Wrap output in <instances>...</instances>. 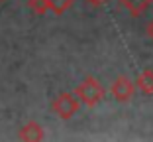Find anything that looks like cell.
Segmentation results:
<instances>
[{
  "instance_id": "6da1fadb",
  "label": "cell",
  "mask_w": 153,
  "mask_h": 142,
  "mask_svg": "<svg viewBox=\"0 0 153 142\" xmlns=\"http://www.w3.org/2000/svg\"><path fill=\"white\" fill-rule=\"evenodd\" d=\"M75 95L79 97V101L86 107H96L104 99V89L94 77H85L82 83H79L75 89Z\"/></svg>"
},
{
  "instance_id": "7a4b0ae2",
  "label": "cell",
  "mask_w": 153,
  "mask_h": 142,
  "mask_svg": "<svg viewBox=\"0 0 153 142\" xmlns=\"http://www.w3.org/2000/svg\"><path fill=\"white\" fill-rule=\"evenodd\" d=\"M79 109H81V101H79V97L73 95V93H61V95H57L53 99V103H51V110L63 120L73 119V116L79 113Z\"/></svg>"
},
{
  "instance_id": "3957f363",
  "label": "cell",
  "mask_w": 153,
  "mask_h": 142,
  "mask_svg": "<svg viewBox=\"0 0 153 142\" xmlns=\"http://www.w3.org/2000/svg\"><path fill=\"white\" fill-rule=\"evenodd\" d=\"M135 87H137V85H135V83L131 81L130 77H126V75H120V77H118L116 81L112 83L110 93H112V97L116 99V101L126 103V101H130L131 97H134Z\"/></svg>"
},
{
  "instance_id": "277c9868",
  "label": "cell",
  "mask_w": 153,
  "mask_h": 142,
  "mask_svg": "<svg viewBox=\"0 0 153 142\" xmlns=\"http://www.w3.org/2000/svg\"><path fill=\"white\" fill-rule=\"evenodd\" d=\"M18 138L20 140H27V142H36V140H43L45 132H43V128H41V124L27 122V124H24L22 128H20Z\"/></svg>"
},
{
  "instance_id": "5b68a950",
  "label": "cell",
  "mask_w": 153,
  "mask_h": 142,
  "mask_svg": "<svg viewBox=\"0 0 153 142\" xmlns=\"http://www.w3.org/2000/svg\"><path fill=\"white\" fill-rule=\"evenodd\" d=\"M151 2H153V0H120V4L124 6V8H126L131 16H135V18H137V16H141V14L149 8V4H151Z\"/></svg>"
},
{
  "instance_id": "8992f818",
  "label": "cell",
  "mask_w": 153,
  "mask_h": 142,
  "mask_svg": "<svg viewBox=\"0 0 153 142\" xmlns=\"http://www.w3.org/2000/svg\"><path fill=\"white\" fill-rule=\"evenodd\" d=\"M135 85H137V89H140L141 93L153 95V69L141 71V73L137 75V79H135Z\"/></svg>"
},
{
  "instance_id": "52a82bcc",
  "label": "cell",
  "mask_w": 153,
  "mask_h": 142,
  "mask_svg": "<svg viewBox=\"0 0 153 142\" xmlns=\"http://www.w3.org/2000/svg\"><path fill=\"white\" fill-rule=\"evenodd\" d=\"M73 2L75 0H49V10L53 14H57V16H61L73 6Z\"/></svg>"
},
{
  "instance_id": "ba28073f",
  "label": "cell",
  "mask_w": 153,
  "mask_h": 142,
  "mask_svg": "<svg viewBox=\"0 0 153 142\" xmlns=\"http://www.w3.org/2000/svg\"><path fill=\"white\" fill-rule=\"evenodd\" d=\"M27 6L37 16H43L49 12V0H27Z\"/></svg>"
},
{
  "instance_id": "9c48e42d",
  "label": "cell",
  "mask_w": 153,
  "mask_h": 142,
  "mask_svg": "<svg viewBox=\"0 0 153 142\" xmlns=\"http://www.w3.org/2000/svg\"><path fill=\"white\" fill-rule=\"evenodd\" d=\"M145 34H147V38H149V40H153V20L147 24V28H145Z\"/></svg>"
},
{
  "instance_id": "30bf717a",
  "label": "cell",
  "mask_w": 153,
  "mask_h": 142,
  "mask_svg": "<svg viewBox=\"0 0 153 142\" xmlns=\"http://www.w3.org/2000/svg\"><path fill=\"white\" fill-rule=\"evenodd\" d=\"M86 2H90V4H94V6H100L104 2H108V0H86Z\"/></svg>"
},
{
  "instance_id": "8fae6325",
  "label": "cell",
  "mask_w": 153,
  "mask_h": 142,
  "mask_svg": "<svg viewBox=\"0 0 153 142\" xmlns=\"http://www.w3.org/2000/svg\"><path fill=\"white\" fill-rule=\"evenodd\" d=\"M0 2H4V0H0Z\"/></svg>"
}]
</instances>
